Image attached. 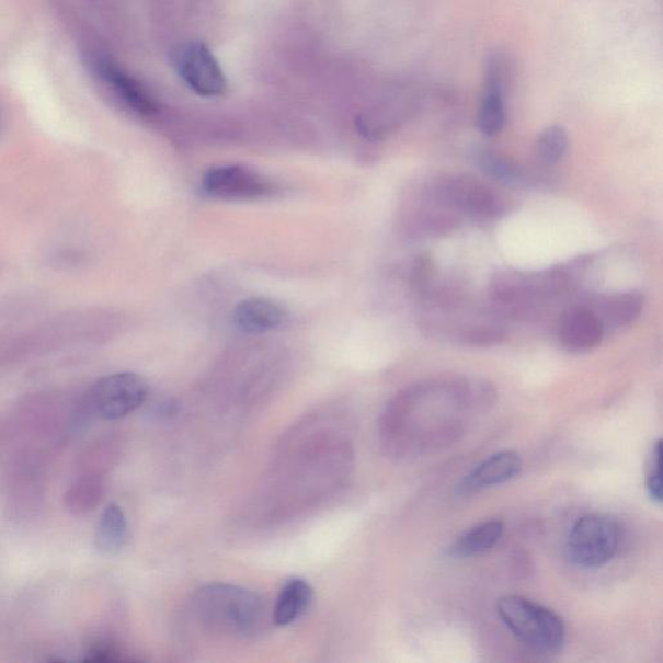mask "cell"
<instances>
[{"instance_id":"obj_11","label":"cell","mask_w":663,"mask_h":663,"mask_svg":"<svg viewBox=\"0 0 663 663\" xmlns=\"http://www.w3.org/2000/svg\"><path fill=\"white\" fill-rule=\"evenodd\" d=\"M442 196L454 208L476 218L493 216L496 210V199L493 194L473 178H454L445 184Z\"/></svg>"},{"instance_id":"obj_12","label":"cell","mask_w":663,"mask_h":663,"mask_svg":"<svg viewBox=\"0 0 663 663\" xmlns=\"http://www.w3.org/2000/svg\"><path fill=\"white\" fill-rule=\"evenodd\" d=\"M287 311L268 298H248L235 309L233 320L239 330L259 334L276 330L287 322Z\"/></svg>"},{"instance_id":"obj_22","label":"cell","mask_w":663,"mask_h":663,"mask_svg":"<svg viewBox=\"0 0 663 663\" xmlns=\"http://www.w3.org/2000/svg\"><path fill=\"white\" fill-rule=\"evenodd\" d=\"M121 660H123V658H121V652L117 648L110 643H105V641L92 644L83 658L84 662H113Z\"/></svg>"},{"instance_id":"obj_3","label":"cell","mask_w":663,"mask_h":663,"mask_svg":"<svg viewBox=\"0 0 663 663\" xmlns=\"http://www.w3.org/2000/svg\"><path fill=\"white\" fill-rule=\"evenodd\" d=\"M498 616L522 643L541 653H556L565 644V624L555 611L510 595L499 598Z\"/></svg>"},{"instance_id":"obj_6","label":"cell","mask_w":663,"mask_h":663,"mask_svg":"<svg viewBox=\"0 0 663 663\" xmlns=\"http://www.w3.org/2000/svg\"><path fill=\"white\" fill-rule=\"evenodd\" d=\"M148 385L141 376L119 373L102 377L90 390V405L103 420H118L146 402Z\"/></svg>"},{"instance_id":"obj_21","label":"cell","mask_w":663,"mask_h":663,"mask_svg":"<svg viewBox=\"0 0 663 663\" xmlns=\"http://www.w3.org/2000/svg\"><path fill=\"white\" fill-rule=\"evenodd\" d=\"M481 168L484 173L504 182L516 181L517 169L504 157L494 153H484L480 157Z\"/></svg>"},{"instance_id":"obj_4","label":"cell","mask_w":663,"mask_h":663,"mask_svg":"<svg viewBox=\"0 0 663 663\" xmlns=\"http://www.w3.org/2000/svg\"><path fill=\"white\" fill-rule=\"evenodd\" d=\"M621 530L615 518L593 513L583 516L569 533L567 556L573 565L583 569L602 568L618 552Z\"/></svg>"},{"instance_id":"obj_2","label":"cell","mask_w":663,"mask_h":663,"mask_svg":"<svg viewBox=\"0 0 663 663\" xmlns=\"http://www.w3.org/2000/svg\"><path fill=\"white\" fill-rule=\"evenodd\" d=\"M192 607L206 629L226 637H254L266 622L262 597L233 584H208L197 591Z\"/></svg>"},{"instance_id":"obj_14","label":"cell","mask_w":663,"mask_h":663,"mask_svg":"<svg viewBox=\"0 0 663 663\" xmlns=\"http://www.w3.org/2000/svg\"><path fill=\"white\" fill-rule=\"evenodd\" d=\"M313 590L308 581L290 579L284 583L276 598L274 622L277 626H289L298 621L309 610Z\"/></svg>"},{"instance_id":"obj_20","label":"cell","mask_w":663,"mask_h":663,"mask_svg":"<svg viewBox=\"0 0 663 663\" xmlns=\"http://www.w3.org/2000/svg\"><path fill=\"white\" fill-rule=\"evenodd\" d=\"M661 456H662V441L655 442L648 461L647 469V491L648 495L651 496L655 503H662V472H661Z\"/></svg>"},{"instance_id":"obj_16","label":"cell","mask_w":663,"mask_h":663,"mask_svg":"<svg viewBox=\"0 0 663 663\" xmlns=\"http://www.w3.org/2000/svg\"><path fill=\"white\" fill-rule=\"evenodd\" d=\"M128 525L125 512L116 503H111L100 516L95 530V546L99 552L116 555L126 545Z\"/></svg>"},{"instance_id":"obj_8","label":"cell","mask_w":663,"mask_h":663,"mask_svg":"<svg viewBox=\"0 0 663 663\" xmlns=\"http://www.w3.org/2000/svg\"><path fill=\"white\" fill-rule=\"evenodd\" d=\"M507 67L501 55L490 57L484 81V94L479 114V127L487 137H495L505 124L504 94L507 85Z\"/></svg>"},{"instance_id":"obj_18","label":"cell","mask_w":663,"mask_h":663,"mask_svg":"<svg viewBox=\"0 0 663 663\" xmlns=\"http://www.w3.org/2000/svg\"><path fill=\"white\" fill-rule=\"evenodd\" d=\"M102 496V483L95 479L78 481L66 496L68 510L73 513H85L95 507Z\"/></svg>"},{"instance_id":"obj_5","label":"cell","mask_w":663,"mask_h":663,"mask_svg":"<svg viewBox=\"0 0 663 663\" xmlns=\"http://www.w3.org/2000/svg\"><path fill=\"white\" fill-rule=\"evenodd\" d=\"M176 75L191 91L203 98L224 96L228 81L212 49L203 42H187L173 52Z\"/></svg>"},{"instance_id":"obj_19","label":"cell","mask_w":663,"mask_h":663,"mask_svg":"<svg viewBox=\"0 0 663 663\" xmlns=\"http://www.w3.org/2000/svg\"><path fill=\"white\" fill-rule=\"evenodd\" d=\"M568 148V134L565 128L555 125L546 128L538 139V155L541 162L546 165H555Z\"/></svg>"},{"instance_id":"obj_1","label":"cell","mask_w":663,"mask_h":663,"mask_svg":"<svg viewBox=\"0 0 663 663\" xmlns=\"http://www.w3.org/2000/svg\"><path fill=\"white\" fill-rule=\"evenodd\" d=\"M494 399L488 382L470 379L413 385L384 411L380 438L396 459L416 458L453 445L466 430V419Z\"/></svg>"},{"instance_id":"obj_10","label":"cell","mask_w":663,"mask_h":663,"mask_svg":"<svg viewBox=\"0 0 663 663\" xmlns=\"http://www.w3.org/2000/svg\"><path fill=\"white\" fill-rule=\"evenodd\" d=\"M604 332L601 317L584 308L565 312L559 325L561 344L572 352H587L601 345Z\"/></svg>"},{"instance_id":"obj_7","label":"cell","mask_w":663,"mask_h":663,"mask_svg":"<svg viewBox=\"0 0 663 663\" xmlns=\"http://www.w3.org/2000/svg\"><path fill=\"white\" fill-rule=\"evenodd\" d=\"M203 188L206 195L219 199H254L273 192V184L244 167L214 168L205 175Z\"/></svg>"},{"instance_id":"obj_13","label":"cell","mask_w":663,"mask_h":663,"mask_svg":"<svg viewBox=\"0 0 663 663\" xmlns=\"http://www.w3.org/2000/svg\"><path fill=\"white\" fill-rule=\"evenodd\" d=\"M99 73L111 85L114 92L134 112L141 116H151L157 112V105L145 88L130 75L111 60L99 64Z\"/></svg>"},{"instance_id":"obj_9","label":"cell","mask_w":663,"mask_h":663,"mask_svg":"<svg viewBox=\"0 0 663 663\" xmlns=\"http://www.w3.org/2000/svg\"><path fill=\"white\" fill-rule=\"evenodd\" d=\"M523 459L515 451H502L490 456L477 466L458 488V494L470 495L498 487L515 479L522 472Z\"/></svg>"},{"instance_id":"obj_15","label":"cell","mask_w":663,"mask_h":663,"mask_svg":"<svg viewBox=\"0 0 663 663\" xmlns=\"http://www.w3.org/2000/svg\"><path fill=\"white\" fill-rule=\"evenodd\" d=\"M504 533V524L499 519H490L466 531L448 548L453 559H469L491 550L498 545Z\"/></svg>"},{"instance_id":"obj_17","label":"cell","mask_w":663,"mask_h":663,"mask_svg":"<svg viewBox=\"0 0 663 663\" xmlns=\"http://www.w3.org/2000/svg\"><path fill=\"white\" fill-rule=\"evenodd\" d=\"M644 299L636 292L619 294L605 299L602 305V322L605 327L621 328L629 325L643 311Z\"/></svg>"}]
</instances>
